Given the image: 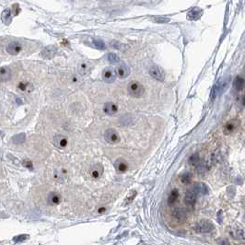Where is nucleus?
Here are the masks:
<instances>
[{"label":"nucleus","instance_id":"f257e3e1","mask_svg":"<svg viewBox=\"0 0 245 245\" xmlns=\"http://www.w3.org/2000/svg\"><path fill=\"white\" fill-rule=\"evenodd\" d=\"M128 92L132 97L140 98L145 92V88L141 83L137 81H133L128 85Z\"/></svg>","mask_w":245,"mask_h":245},{"label":"nucleus","instance_id":"f03ea898","mask_svg":"<svg viewBox=\"0 0 245 245\" xmlns=\"http://www.w3.org/2000/svg\"><path fill=\"white\" fill-rule=\"evenodd\" d=\"M195 230L197 233H202V234H205V233H210L214 230L215 227H214L213 223L209 220H201L199 222H197L195 226Z\"/></svg>","mask_w":245,"mask_h":245},{"label":"nucleus","instance_id":"7ed1b4c3","mask_svg":"<svg viewBox=\"0 0 245 245\" xmlns=\"http://www.w3.org/2000/svg\"><path fill=\"white\" fill-rule=\"evenodd\" d=\"M104 139L109 144H116L120 141V136H119V134L116 132V130L110 128L105 131Z\"/></svg>","mask_w":245,"mask_h":245},{"label":"nucleus","instance_id":"20e7f679","mask_svg":"<svg viewBox=\"0 0 245 245\" xmlns=\"http://www.w3.org/2000/svg\"><path fill=\"white\" fill-rule=\"evenodd\" d=\"M149 74L150 76H152L154 78L160 81H163L165 78V73L162 70V68L160 67L159 66H152L149 68Z\"/></svg>","mask_w":245,"mask_h":245},{"label":"nucleus","instance_id":"39448f33","mask_svg":"<svg viewBox=\"0 0 245 245\" xmlns=\"http://www.w3.org/2000/svg\"><path fill=\"white\" fill-rule=\"evenodd\" d=\"M198 197V195L197 193L195 192V190L194 188H191L185 195V204L190 206V207H193L196 202V199Z\"/></svg>","mask_w":245,"mask_h":245},{"label":"nucleus","instance_id":"423d86ee","mask_svg":"<svg viewBox=\"0 0 245 245\" xmlns=\"http://www.w3.org/2000/svg\"><path fill=\"white\" fill-rule=\"evenodd\" d=\"M6 50H7L8 53H9L10 55H17L21 52L22 46L18 42H11L10 43L8 44Z\"/></svg>","mask_w":245,"mask_h":245},{"label":"nucleus","instance_id":"0eeeda50","mask_svg":"<svg viewBox=\"0 0 245 245\" xmlns=\"http://www.w3.org/2000/svg\"><path fill=\"white\" fill-rule=\"evenodd\" d=\"M102 78L105 82L112 83L115 80L116 78V74L115 70H113L111 67H107L102 71Z\"/></svg>","mask_w":245,"mask_h":245},{"label":"nucleus","instance_id":"6e6552de","mask_svg":"<svg viewBox=\"0 0 245 245\" xmlns=\"http://www.w3.org/2000/svg\"><path fill=\"white\" fill-rule=\"evenodd\" d=\"M115 74H116V77H118L119 78H126L130 74V68L126 65L122 64L116 67Z\"/></svg>","mask_w":245,"mask_h":245},{"label":"nucleus","instance_id":"1a4fd4ad","mask_svg":"<svg viewBox=\"0 0 245 245\" xmlns=\"http://www.w3.org/2000/svg\"><path fill=\"white\" fill-rule=\"evenodd\" d=\"M53 145L58 148H65L67 146V138L65 136L62 135H56L53 139Z\"/></svg>","mask_w":245,"mask_h":245},{"label":"nucleus","instance_id":"9d476101","mask_svg":"<svg viewBox=\"0 0 245 245\" xmlns=\"http://www.w3.org/2000/svg\"><path fill=\"white\" fill-rule=\"evenodd\" d=\"M239 126H240V121L237 119H233V120L228 122L226 126H224V133L229 135V134L232 133Z\"/></svg>","mask_w":245,"mask_h":245},{"label":"nucleus","instance_id":"9b49d317","mask_svg":"<svg viewBox=\"0 0 245 245\" xmlns=\"http://www.w3.org/2000/svg\"><path fill=\"white\" fill-rule=\"evenodd\" d=\"M114 168L119 173H124L128 170V163L122 159H118L114 163Z\"/></svg>","mask_w":245,"mask_h":245},{"label":"nucleus","instance_id":"f8f14e48","mask_svg":"<svg viewBox=\"0 0 245 245\" xmlns=\"http://www.w3.org/2000/svg\"><path fill=\"white\" fill-rule=\"evenodd\" d=\"M90 175L92 176L94 179H97L99 177L102 176V174L103 173V167L102 164H95L92 167L90 168Z\"/></svg>","mask_w":245,"mask_h":245},{"label":"nucleus","instance_id":"ddd939ff","mask_svg":"<svg viewBox=\"0 0 245 245\" xmlns=\"http://www.w3.org/2000/svg\"><path fill=\"white\" fill-rule=\"evenodd\" d=\"M118 111V107L115 103L113 102H106L103 105V112L108 114V115H113L117 112Z\"/></svg>","mask_w":245,"mask_h":245},{"label":"nucleus","instance_id":"4468645a","mask_svg":"<svg viewBox=\"0 0 245 245\" xmlns=\"http://www.w3.org/2000/svg\"><path fill=\"white\" fill-rule=\"evenodd\" d=\"M61 202V196L59 194L55 193V192H52L49 194L48 197H47V203L50 205H59Z\"/></svg>","mask_w":245,"mask_h":245},{"label":"nucleus","instance_id":"2eb2a0df","mask_svg":"<svg viewBox=\"0 0 245 245\" xmlns=\"http://www.w3.org/2000/svg\"><path fill=\"white\" fill-rule=\"evenodd\" d=\"M195 192L197 193V195H207L209 190H208V187L206 186V185H205L204 182H197L194 185L193 187Z\"/></svg>","mask_w":245,"mask_h":245},{"label":"nucleus","instance_id":"dca6fc26","mask_svg":"<svg viewBox=\"0 0 245 245\" xmlns=\"http://www.w3.org/2000/svg\"><path fill=\"white\" fill-rule=\"evenodd\" d=\"M56 51H57V49L54 46H47L46 48H44L43 50L42 56L43 58H46V59H51L55 55Z\"/></svg>","mask_w":245,"mask_h":245},{"label":"nucleus","instance_id":"f3484780","mask_svg":"<svg viewBox=\"0 0 245 245\" xmlns=\"http://www.w3.org/2000/svg\"><path fill=\"white\" fill-rule=\"evenodd\" d=\"M172 214H173V217L175 219H177L178 220H180V221L185 220L186 218H187L186 212L185 211V209H182L181 207H176L173 210V213Z\"/></svg>","mask_w":245,"mask_h":245},{"label":"nucleus","instance_id":"a211bd4d","mask_svg":"<svg viewBox=\"0 0 245 245\" xmlns=\"http://www.w3.org/2000/svg\"><path fill=\"white\" fill-rule=\"evenodd\" d=\"M11 76L12 72L9 67H4L0 68V81H8L11 78Z\"/></svg>","mask_w":245,"mask_h":245},{"label":"nucleus","instance_id":"6ab92c4d","mask_svg":"<svg viewBox=\"0 0 245 245\" xmlns=\"http://www.w3.org/2000/svg\"><path fill=\"white\" fill-rule=\"evenodd\" d=\"M1 19L2 21L6 24V25H9L11 20H12V14H11V10L9 9H6L2 14H1Z\"/></svg>","mask_w":245,"mask_h":245},{"label":"nucleus","instance_id":"aec40b11","mask_svg":"<svg viewBox=\"0 0 245 245\" xmlns=\"http://www.w3.org/2000/svg\"><path fill=\"white\" fill-rule=\"evenodd\" d=\"M233 88L238 91L242 90L243 88H244V78H241V77H237L235 78V80H234Z\"/></svg>","mask_w":245,"mask_h":245},{"label":"nucleus","instance_id":"412c9836","mask_svg":"<svg viewBox=\"0 0 245 245\" xmlns=\"http://www.w3.org/2000/svg\"><path fill=\"white\" fill-rule=\"evenodd\" d=\"M189 163L192 166H198L200 164V157H199L198 153H195V154H194L190 157Z\"/></svg>","mask_w":245,"mask_h":245},{"label":"nucleus","instance_id":"4be33fe9","mask_svg":"<svg viewBox=\"0 0 245 245\" xmlns=\"http://www.w3.org/2000/svg\"><path fill=\"white\" fill-rule=\"evenodd\" d=\"M25 138H26V136H25V134H18V135H16V136H14L12 138H11V140H12V142L14 143V144H21V143H23L24 141H25Z\"/></svg>","mask_w":245,"mask_h":245},{"label":"nucleus","instance_id":"5701e85b","mask_svg":"<svg viewBox=\"0 0 245 245\" xmlns=\"http://www.w3.org/2000/svg\"><path fill=\"white\" fill-rule=\"evenodd\" d=\"M179 197V192L178 190L174 189L171 191V193L170 194V196H169V204H173L177 201Z\"/></svg>","mask_w":245,"mask_h":245},{"label":"nucleus","instance_id":"b1692460","mask_svg":"<svg viewBox=\"0 0 245 245\" xmlns=\"http://www.w3.org/2000/svg\"><path fill=\"white\" fill-rule=\"evenodd\" d=\"M92 44L97 48V49H100V50H104L105 49V43L101 39H94L92 41Z\"/></svg>","mask_w":245,"mask_h":245},{"label":"nucleus","instance_id":"393cba45","mask_svg":"<svg viewBox=\"0 0 245 245\" xmlns=\"http://www.w3.org/2000/svg\"><path fill=\"white\" fill-rule=\"evenodd\" d=\"M107 58H108V61H109V62H110V63H112V64H116V63H118L119 61H120V59H119L118 55H117V54H115V53H109Z\"/></svg>","mask_w":245,"mask_h":245},{"label":"nucleus","instance_id":"a878e982","mask_svg":"<svg viewBox=\"0 0 245 245\" xmlns=\"http://www.w3.org/2000/svg\"><path fill=\"white\" fill-rule=\"evenodd\" d=\"M29 239V235L27 234H22V235H19V236H16L14 237L13 239V241L18 243V242H22V241H25L26 240Z\"/></svg>","mask_w":245,"mask_h":245},{"label":"nucleus","instance_id":"bb28decb","mask_svg":"<svg viewBox=\"0 0 245 245\" xmlns=\"http://www.w3.org/2000/svg\"><path fill=\"white\" fill-rule=\"evenodd\" d=\"M29 87H33L32 85H30L29 83H20L19 85V88L20 89V90H22V91H26V90H28V91H29V90H32V89H29Z\"/></svg>","mask_w":245,"mask_h":245},{"label":"nucleus","instance_id":"cd10ccee","mask_svg":"<svg viewBox=\"0 0 245 245\" xmlns=\"http://www.w3.org/2000/svg\"><path fill=\"white\" fill-rule=\"evenodd\" d=\"M191 179H192V175H191V173H189V172L185 173V174H183V175L181 176V181H182L183 183H188V182H190Z\"/></svg>","mask_w":245,"mask_h":245},{"label":"nucleus","instance_id":"c85d7f7f","mask_svg":"<svg viewBox=\"0 0 245 245\" xmlns=\"http://www.w3.org/2000/svg\"><path fill=\"white\" fill-rule=\"evenodd\" d=\"M233 237L235 239H240V240H244V231L242 229H238L235 230V234H233Z\"/></svg>","mask_w":245,"mask_h":245},{"label":"nucleus","instance_id":"c756f323","mask_svg":"<svg viewBox=\"0 0 245 245\" xmlns=\"http://www.w3.org/2000/svg\"><path fill=\"white\" fill-rule=\"evenodd\" d=\"M154 21L155 22H158V23H167V22L170 21V19L164 18V17H156L154 19Z\"/></svg>","mask_w":245,"mask_h":245},{"label":"nucleus","instance_id":"7c9ffc66","mask_svg":"<svg viewBox=\"0 0 245 245\" xmlns=\"http://www.w3.org/2000/svg\"><path fill=\"white\" fill-rule=\"evenodd\" d=\"M114 48H116V49H119V50H122V51H124V50H126V45H124L122 43H112V44Z\"/></svg>","mask_w":245,"mask_h":245},{"label":"nucleus","instance_id":"2f4dec72","mask_svg":"<svg viewBox=\"0 0 245 245\" xmlns=\"http://www.w3.org/2000/svg\"><path fill=\"white\" fill-rule=\"evenodd\" d=\"M13 15H18L19 12H20V8L18 4L16 5H13Z\"/></svg>","mask_w":245,"mask_h":245},{"label":"nucleus","instance_id":"473e14b6","mask_svg":"<svg viewBox=\"0 0 245 245\" xmlns=\"http://www.w3.org/2000/svg\"><path fill=\"white\" fill-rule=\"evenodd\" d=\"M23 165L25 167H27L28 169H33V163H32V161L29 160H25L23 161Z\"/></svg>","mask_w":245,"mask_h":245},{"label":"nucleus","instance_id":"72a5a7b5","mask_svg":"<svg viewBox=\"0 0 245 245\" xmlns=\"http://www.w3.org/2000/svg\"><path fill=\"white\" fill-rule=\"evenodd\" d=\"M219 242L220 245H229V242L227 240H219Z\"/></svg>","mask_w":245,"mask_h":245}]
</instances>
